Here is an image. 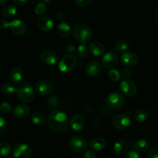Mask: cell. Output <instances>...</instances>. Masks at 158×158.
Wrapping results in <instances>:
<instances>
[{"instance_id":"cell-21","label":"cell","mask_w":158,"mask_h":158,"mask_svg":"<svg viewBox=\"0 0 158 158\" xmlns=\"http://www.w3.org/2000/svg\"><path fill=\"white\" fill-rule=\"evenodd\" d=\"M31 120L35 125L41 126V125L45 124L48 121V116L41 111H36L32 114Z\"/></svg>"},{"instance_id":"cell-4","label":"cell","mask_w":158,"mask_h":158,"mask_svg":"<svg viewBox=\"0 0 158 158\" xmlns=\"http://www.w3.org/2000/svg\"><path fill=\"white\" fill-rule=\"evenodd\" d=\"M69 148L75 153H83L87 148V142L83 136L75 134L69 138L68 142Z\"/></svg>"},{"instance_id":"cell-39","label":"cell","mask_w":158,"mask_h":158,"mask_svg":"<svg viewBox=\"0 0 158 158\" xmlns=\"http://www.w3.org/2000/svg\"><path fill=\"white\" fill-rule=\"evenodd\" d=\"M122 75L124 77L125 80H130V78L132 76V71L130 68H125L122 71Z\"/></svg>"},{"instance_id":"cell-18","label":"cell","mask_w":158,"mask_h":158,"mask_svg":"<svg viewBox=\"0 0 158 158\" xmlns=\"http://www.w3.org/2000/svg\"><path fill=\"white\" fill-rule=\"evenodd\" d=\"M12 113H13V115L16 118H26V117H27L29 116V113H30V108L27 105L19 104L14 108Z\"/></svg>"},{"instance_id":"cell-28","label":"cell","mask_w":158,"mask_h":158,"mask_svg":"<svg viewBox=\"0 0 158 158\" xmlns=\"http://www.w3.org/2000/svg\"><path fill=\"white\" fill-rule=\"evenodd\" d=\"M134 120L135 121L142 123L148 118V113L145 110H138L134 114Z\"/></svg>"},{"instance_id":"cell-10","label":"cell","mask_w":158,"mask_h":158,"mask_svg":"<svg viewBox=\"0 0 158 158\" xmlns=\"http://www.w3.org/2000/svg\"><path fill=\"white\" fill-rule=\"evenodd\" d=\"M10 29L12 32L16 35H23L27 31V26L23 20L20 19H15L10 22Z\"/></svg>"},{"instance_id":"cell-47","label":"cell","mask_w":158,"mask_h":158,"mask_svg":"<svg viewBox=\"0 0 158 158\" xmlns=\"http://www.w3.org/2000/svg\"><path fill=\"white\" fill-rule=\"evenodd\" d=\"M156 19H157V20L158 21V11L157 12V13H156Z\"/></svg>"},{"instance_id":"cell-3","label":"cell","mask_w":158,"mask_h":158,"mask_svg":"<svg viewBox=\"0 0 158 158\" xmlns=\"http://www.w3.org/2000/svg\"><path fill=\"white\" fill-rule=\"evenodd\" d=\"M18 98L24 103H29L34 98V89L32 85L28 83H23L18 86L15 90Z\"/></svg>"},{"instance_id":"cell-6","label":"cell","mask_w":158,"mask_h":158,"mask_svg":"<svg viewBox=\"0 0 158 158\" xmlns=\"http://www.w3.org/2000/svg\"><path fill=\"white\" fill-rule=\"evenodd\" d=\"M124 103V97L118 92L111 93L106 98V105L112 109H119L123 106Z\"/></svg>"},{"instance_id":"cell-36","label":"cell","mask_w":158,"mask_h":158,"mask_svg":"<svg viewBox=\"0 0 158 158\" xmlns=\"http://www.w3.org/2000/svg\"><path fill=\"white\" fill-rule=\"evenodd\" d=\"M148 157L149 158H158V145H154L148 152Z\"/></svg>"},{"instance_id":"cell-20","label":"cell","mask_w":158,"mask_h":158,"mask_svg":"<svg viewBox=\"0 0 158 158\" xmlns=\"http://www.w3.org/2000/svg\"><path fill=\"white\" fill-rule=\"evenodd\" d=\"M89 49L91 53L95 56H103L105 52V46L103 43L100 42H93L89 46Z\"/></svg>"},{"instance_id":"cell-37","label":"cell","mask_w":158,"mask_h":158,"mask_svg":"<svg viewBox=\"0 0 158 158\" xmlns=\"http://www.w3.org/2000/svg\"><path fill=\"white\" fill-rule=\"evenodd\" d=\"M47 104L49 107H55L58 104V100H57L56 97L53 96V97H51L50 98L48 99L47 100Z\"/></svg>"},{"instance_id":"cell-25","label":"cell","mask_w":158,"mask_h":158,"mask_svg":"<svg viewBox=\"0 0 158 158\" xmlns=\"http://www.w3.org/2000/svg\"><path fill=\"white\" fill-rule=\"evenodd\" d=\"M57 32L60 36L65 38V37H68L70 35L72 29H71L70 26L68 23H60L57 26Z\"/></svg>"},{"instance_id":"cell-2","label":"cell","mask_w":158,"mask_h":158,"mask_svg":"<svg viewBox=\"0 0 158 158\" xmlns=\"http://www.w3.org/2000/svg\"><path fill=\"white\" fill-rule=\"evenodd\" d=\"M73 34L76 40L83 44L90 42L93 38V30L88 25L78 24L74 27Z\"/></svg>"},{"instance_id":"cell-48","label":"cell","mask_w":158,"mask_h":158,"mask_svg":"<svg viewBox=\"0 0 158 158\" xmlns=\"http://www.w3.org/2000/svg\"><path fill=\"white\" fill-rule=\"evenodd\" d=\"M104 158H111V157H104Z\"/></svg>"},{"instance_id":"cell-11","label":"cell","mask_w":158,"mask_h":158,"mask_svg":"<svg viewBox=\"0 0 158 158\" xmlns=\"http://www.w3.org/2000/svg\"><path fill=\"white\" fill-rule=\"evenodd\" d=\"M102 64L106 69H113L117 65L119 61L118 56L114 52H109L102 57Z\"/></svg>"},{"instance_id":"cell-27","label":"cell","mask_w":158,"mask_h":158,"mask_svg":"<svg viewBox=\"0 0 158 158\" xmlns=\"http://www.w3.org/2000/svg\"><path fill=\"white\" fill-rule=\"evenodd\" d=\"M15 90H16V89L14 87L12 83H6L1 86V92L2 93V94H4L5 96H7V97L13 95L14 93H15Z\"/></svg>"},{"instance_id":"cell-24","label":"cell","mask_w":158,"mask_h":158,"mask_svg":"<svg viewBox=\"0 0 158 158\" xmlns=\"http://www.w3.org/2000/svg\"><path fill=\"white\" fill-rule=\"evenodd\" d=\"M133 148L137 152H145L150 148V143L147 140L140 139L137 140L133 145Z\"/></svg>"},{"instance_id":"cell-44","label":"cell","mask_w":158,"mask_h":158,"mask_svg":"<svg viewBox=\"0 0 158 158\" xmlns=\"http://www.w3.org/2000/svg\"><path fill=\"white\" fill-rule=\"evenodd\" d=\"M66 50L69 52H74L76 51L75 46H74L73 44H72V43H69V44L66 45Z\"/></svg>"},{"instance_id":"cell-45","label":"cell","mask_w":158,"mask_h":158,"mask_svg":"<svg viewBox=\"0 0 158 158\" xmlns=\"http://www.w3.org/2000/svg\"><path fill=\"white\" fill-rule=\"evenodd\" d=\"M14 2L19 6H24L28 3L27 0H14Z\"/></svg>"},{"instance_id":"cell-1","label":"cell","mask_w":158,"mask_h":158,"mask_svg":"<svg viewBox=\"0 0 158 158\" xmlns=\"http://www.w3.org/2000/svg\"><path fill=\"white\" fill-rule=\"evenodd\" d=\"M49 127L55 133H63L67 130L69 120L66 113L61 110H53L48 116Z\"/></svg>"},{"instance_id":"cell-42","label":"cell","mask_w":158,"mask_h":158,"mask_svg":"<svg viewBox=\"0 0 158 158\" xmlns=\"http://www.w3.org/2000/svg\"><path fill=\"white\" fill-rule=\"evenodd\" d=\"M56 19L61 23H64V20L66 19V14L63 12H59L56 14Z\"/></svg>"},{"instance_id":"cell-38","label":"cell","mask_w":158,"mask_h":158,"mask_svg":"<svg viewBox=\"0 0 158 158\" xmlns=\"http://www.w3.org/2000/svg\"><path fill=\"white\" fill-rule=\"evenodd\" d=\"M92 2V0H75V3L80 7H86Z\"/></svg>"},{"instance_id":"cell-31","label":"cell","mask_w":158,"mask_h":158,"mask_svg":"<svg viewBox=\"0 0 158 158\" xmlns=\"http://www.w3.org/2000/svg\"><path fill=\"white\" fill-rule=\"evenodd\" d=\"M89 49H88L86 44H81L77 48V55L80 57H86L88 55V53H89Z\"/></svg>"},{"instance_id":"cell-17","label":"cell","mask_w":158,"mask_h":158,"mask_svg":"<svg viewBox=\"0 0 158 158\" xmlns=\"http://www.w3.org/2000/svg\"><path fill=\"white\" fill-rule=\"evenodd\" d=\"M71 127L75 131H80L85 126V120L80 114H75L71 118L69 122Z\"/></svg>"},{"instance_id":"cell-49","label":"cell","mask_w":158,"mask_h":158,"mask_svg":"<svg viewBox=\"0 0 158 158\" xmlns=\"http://www.w3.org/2000/svg\"><path fill=\"white\" fill-rule=\"evenodd\" d=\"M9 158H15V157H9Z\"/></svg>"},{"instance_id":"cell-19","label":"cell","mask_w":158,"mask_h":158,"mask_svg":"<svg viewBox=\"0 0 158 158\" xmlns=\"http://www.w3.org/2000/svg\"><path fill=\"white\" fill-rule=\"evenodd\" d=\"M24 78V72L20 67L12 68L9 73V80L13 83H19Z\"/></svg>"},{"instance_id":"cell-34","label":"cell","mask_w":158,"mask_h":158,"mask_svg":"<svg viewBox=\"0 0 158 158\" xmlns=\"http://www.w3.org/2000/svg\"><path fill=\"white\" fill-rule=\"evenodd\" d=\"M12 110V106L8 102H2L0 103V111L3 114H9Z\"/></svg>"},{"instance_id":"cell-5","label":"cell","mask_w":158,"mask_h":158,"mask_svg":"<svg viewBox=\"0 0 158 158\" xmlns=\"http://www.w3.org/2000/svg\"><path fill=\"white\" fill-rule=\"evenodd\" d=\"M77 60L75 56L67 54L63 56L59 62V69L63 73H69L77 66Z\"/></svg>"},{"instance_id":"cell-41","label":"cell","mask_w":158,"mask_h":158,"mask_svg":"<svg viewBox=\"0 0 158 158\" xmlns=\"http://www.w3.org/2000/svg\"><path fill=\"white\" fill-rule=\"evenodd\" d=\"M124 158H140V156L137 151H130L129 152L126 154Z\"/></svg>"},{"instance_id":"cell-14","label":"cell","mask_w":158,"mask_h":158,"mask_svg":"<svg viewBox=\"0 0 158 158\" xmlns=\"http://www.w3.org/2000/svg\"><path fill=\"white\" fill-rule=\"evenodd\" d=\"M40 60L44 64L48 66H53L58 62V56L54 51L46 49L40 55Z\"/></svg>"},{"instance_id":"cell-7","label":"cell","mask_w":158,"mask_h":158,"mask_svg":"<svg viewBox=\"0 0 158 158\" xmlns=\"http://www.w3.org/2000/svg\"><path fill=\"white\" fill-rule=\"evenodd\" d=\"M112 123L114 127L120 131L126 130L131 125V119L129 116L125 114H119L114 117Z\"/></svg>"},{"instance_id":"cell-26","label":"cell","mask_w":158,"mask_h":158,"mask_svg":"<svg viewBox=\"0 0 158 158\" xmlns=\"http://www.w3.org/2000/svg\"><path fill=\"white\" fill-rule=\"evenodd\" d=\"M16 7L13 5H6L2 9V15L6 18H11L16 13Z\"/></svg>"},{"instance_id":"cell-15","label":"cell","mask_w":158,"mask_h":158,"mask_svg":"<svg viewBox=\"0 0 158 158\" xmlns=\"http://www.w3.org/2000/svg\"><path fill=\"white\" fill-rule=\"evenodd\" d=\"M37 26L43 32H49L53 29L54 23L52 19L47 16H41L37 19Z\"/></svg>"},{"instance_id":"cell-12","label":"cell","mask_w":158,"mask_h":158,"mask_svg":"<svg viewBox=\"0 0 158 158\" xmlns=\"http://www.w3.org/2000/svg\"><path fill=\"white\" fill-rule=\"evenodd\" d=\"M121 63L126 66H134L137 65L139 62V56L137 53L131 51H127L123 52V54L120 56Z\"/></svg>"},{"instance_id":"cell-33","label":"cell","mask_w":158,"mask_h":158,"mask_svg":"<svg viewBox=\"0 0 158 158\" xmlns=\"http://www.w3.org/2000/svg\"><path fill=\"white\" fill-rule=\"evenodd\" d=\"M109 77L111 80L114 82L119 81L120 80V73L118 70L115 69H111L109 71Z\"/></svg>"},{"instance_id":"cell-13","label":"cell","mask_w":158,"mask_h":158,"mask_svg":"<svg viewBox=\"0 0 158 158\" xmlns=\"http://www.w3.org/2000/svg\"><path fill=\"white\" fill-rule=\"evenodd\" d=\"M120 89L127 97H134L137 94V85L131 80H123L120 83Z\"/></svg>"},{"instance_id":"cell-9","label":"cell","mask_w":158,"mask_h":158,"mask_svg":"<svg viewBox=\"0 0 158 158\" xmlns=\"http://www.w3.org/2000/svg\"><path fill=\"white\" fill-rule=\"evenodd\" d=\"M32 151L31 147L25 143H19L14 148L12 154L15 158H29L32 156Z\"/></svg>"},{"instance_id":"cell-32","label":"cell","mask_w":158,"mask_h":158,"mask_svg":"<svg viewBox=\"0 0 158 158\" xmlns=\"http://www.w3.org/2000/svg\"><path fill=\"white\" fill-rule=\"evenodd\" d=\"M46 10V4L43 1H40L37 3L35 8V12L36 15H42Z\"/></svg>"},{"instance_id":"cell-40","label":"cell","mask_w":158,"mask_h":158,"mask_svg":"<svg viewBox=\"0 0 158 158\" xmlns=\"http://www.w3.org/2000/svg\"><path fill=\"white\" fill-rule=\"evenodd\" d=\"M9 26H10V23H9L6 19H0V29L1 30L7 29Z\"/></svg>"},{"instance_id":"cell-30","label":"cell","mask_w":158,"mask_h":158,"mask_svg":"<svg viewBox=\"0 0 158 158\" xmlns=\"http://www.w3.org/2000/svg\"><path fill=\"white\" fill-rule=\"evenodd\" d=\"M12 148L7 143H0V157H6L11 153Z\"/></svg>"},{"instance_id":"cell-8","label":"cell","mask_w":158,"mask_h":158,"mask_svg":"<svg viewBox=\"0 0 158 158\" xmlns=\"http://www.w3.org/2000/svg\"><path fill=\"white\" fill-rule=\"evenodd\" d=\"M35 90L40 95L47 96L53 92L54 86L49 80H40L35 83Z\"/></svg>"},{"instance_id":"cell-43","label":"cell","mask_w":158,"mask_h":158,"mask_svg":"<svg viewBox=\"0 0 158 158\" xmlns=\"http://www.w3.org/2000/svg\"><path fill=\"white\" fill-rule=\"evenodd\" d=\"M84 158H97V155L94 151H87L85 153Z\"/></svg>"},{"instance_id":"cell-23","label":"cell","mask_w":158,"mask_h":158,"mask_svg":"<svg viewBox=\"0 0 158 158\" xmlns=\"http://www.w3.org/2000/svg\"><path fill=\"white\" fill-rule=\"evenodd\" d=\"M89 147L92 150L96 151H100L106 147V140L100 137H97L93 139L89 143Z\"/></svg>"},{"instance_id":"cell-35","label":"cell","mask_w":158,"mask_h":158,"mask_svg":"<svg viewBox=\"0 0 158 158\" xmlns=\"http://www.w3.org/2000/svg\"><path fill=\"white\" fill-rule=\"evenodd\" d=\"M7 131V123L6 120L0 116V137H2Z\"/></svg>"},{"instance_id":"cell-22","label":"cell","mask_w":158,"mask_h":158,"mask_svg":"<svg viewBox=\"0 0 158 158\" xmlns=\"http://www.w3.org/2000/svg\"><path fill=\"white\" fill-rule=\"evenodd\" d=\"M128 149V143L127 140H120L116 142L114 146V151L115 154L118 156H121L127 152Z\"/></svg>"},{"instance_id":"cell-29","label":"cell","mask_w":158,"mask_h":158,"mask_svg":"<svg viewBox=\"0 0 158 158\" xmlns=\"http://www.w3.org/2000/svg\"><path fill=\"white\" fill-rule=\"evenodd\" d=\"M130 46L129 43L127 40H119L116 42L115 43V49L117 52H127L128 49H129Z\"/></svg>"},{"instance_id":"cell-16","label":"cell","mask_w":158,"mask_h":158,"mask_svg":"<svg viewBox=\"0 0 158 158\" xmlns=\"http://www.w3.org/2000/svg\"><path fill=\"white\" fill-rule=\"evenodd\" d=\"M102 71V66L100 63L93 61L88 63L86 67V73L90 77H96L100 75Z\"/></svg>"},{"instance_id":"cell-46","label":"cell","mask_w":158,"mask_h":158,"mask_svg":"<svg viewBox=\"0 0 158 158\" xmlns=\"http://www.w3.org/2000/svg\"><path fill=\"white\" fill-rule=\"evenodd\" d=\"M8 3L7 0H0V6H6Z\"/></svg>"}]
</instances>
